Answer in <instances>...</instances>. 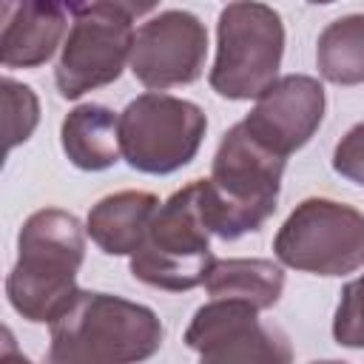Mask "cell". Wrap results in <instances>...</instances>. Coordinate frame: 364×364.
I'll return each mask as SVG.
<instances>
[{"instance_id": "cell-10", "label": "cell", "mask_w": 364, "mask_h": 364, "mask_svg": "<svg viewBox=\"0 0 364 364\" xmlns=\"http://www.w3.org/2000/svg\"><path fill=\"white\" fill-rule=\"evenodd\" d=\"M208 54L205 23L191 11H162L134 31L131 71L154 91L173 85H191L202 77Z\"/></svg>"}, {"instance_id": "cell-4", "label": "cell", "mask_w": 364, "mask_h": 364, "mask_svg": "<svg viewBox=\"0 0 364 364\" xmlns=\"http://www.w3.org/2000/svg\"><path fill=\"white\" fill-rule=\"evenodd\" d=\"M199 193L202 182L193 179L156 208L142 245L131 253L134 279L171 293H185L205 282L213 253Z\"/></svg>"}, {"instance_id": "cell-19", "label": "cell", "mask_w": 364, "mask_h": 364, "mask_svg": "<svg viewBox=\"0 0 364 364\" xmlns=\"http://www.w3.org/2000/svg\"><path fill=\"white\" fill-rule=\"evenodd\" d=\"M333 171L355 185H364V122L353 125L333 151Z\"/></svg>"}, {"instance_id": "cell-12", "label": "cell", "mask_w": 364, "mask_h": 364, "mask_svg": "<svg viewBox=\"0 0 364 364\" xmlns=\"http://www.w3.org/2000/svg\"><path fill=\"white\" fill-rule=\"evenodd\" d=\"M68 14L71 11L57 0H3V65L37 68L48 63L65 34Z\"/></svg>"}, {"instance_id": "cell-18", "label": "cell", "mask_w": 364, "mask_h": 364, "mask_svg": "<svg viewBox=\"0 0 364 364\" xmlns=\"http://www.w3.org/2000/svg\"><path fill=\"white\" fill-rule=\"evenodd\" d=\"M333 338L341 347L364 350V273L344 284L336 316H333Z\"/></svg>"}, {"instance_id": "cell-5", "label": "cell", "mask_w": 364, "mask_h": 364, "mask_svg": "<svg viewBox=\"0 0 364 364\" xmlns=\"http://www.w3.org/2000/svg\"><path fill=\"white\" fill-rule=\"evenodd\" d=\"M284 54V23L259 0H233L216 23L210 88L225 100H253L276 82Z\"/></svg>"}, {"instance_id": "cell-20", "label": "cell", "mask_w": 364, "mask_h": 364, "mask_svg": "<svg viewBox=\"0 0 364 364\" xmlns=\"http://www.w3.org/2000/svg\"><path fill=\"white\" fill-rule=\"evenodd\" d=\"M94 3H108V6H114V9H119L122 14H128L131 20L134 17H142V14H148L159 0H94Z\"/></svg>"}, {"instance_id": "cell-1", "label": "cell", "mask_w": 364, "mask_h": 364, "mask_svg": "<svg viewBox=\"0 0 364 364\" xmlns=\"http://www.w3.org/2000/svg\"><path fill=\"white\" fill-rule=\"evenodd\" d=\"M284 162L287 156L259 142L245 122L228 128L213 154L210 176L199 179L202 216L210 233L225 242L256 233L276 213Z\"/></svg>"}, {"instance_id": "cell-22", "label": "cell", "mask_w": 364, "mask_h": 364, "mask_svg": "<svg viewBox=\"0 0 364 364\" xmlns=\"http://www.w3.org/2000/svg\"><path fill=\"white\" fill-rule=\"evenodd\" d=\"M307 3H316V6H327V3H336V0H307Z\"/></svg>"}, {"instance_id": "cell-7", "label": "cell", "mask_w": 364, "mask_h": 364, "mask_svg": "<svg viewBox=\"0 0 364 364\" xmlns=\"http://www.w3.org/2000/svg\"><path fill=\"white\" fill-rule=\"evenodd\" d=\"M208 131V117L196 102L148 91L119 114V145L125 162L139 173L165 176L185 168Z\"/></svg>"}, {"instance_id": "cell-15", "label": "cell", "mask_w": 364, "mask_h": 364, "mask_svg": "<svg viewBox=\"0 0 364 364\" xmlns=\"http://www.w3.org/2000/svg\"><path fill=\"white\" fill-rule=\"evenodd\" d=\"M202 284L210 299H239L270 310L282 299L284 270L270 259H213Z\"/></svg>"}, {"instance_id": "cell-6", "label": "cell", "mask_w": 364, "mask_h": 364, "mask_svg": "<svg viewBox=\"0 0 364 364\" xmlns=\"http://www.w3.org/2000/svg\"><path fill=\"white\" fill-rule=\"evenodd\" d=\"M282 264L316 276H347L364 267V213L336 199L299 202L273 239Z\"/></svg>"}, {"instance_id": "cell-2", "label": "cell", "mask_w": 364, "mask_h": 364, "mask_svg": "<svg viewBox=\"0 0 364 364\" xmlns=\"http://www.w3.org/2000/svg\"><path fill=\"white\" fill-rule=\"evenodd\" d=\"M85 228L60 208L34 210L17 233V262L6 279L9 304L31 324H51L77 293Z\"/></svg>"}, {"instance_id": "cell-21", "label": "cell", "mask_w": 364, "mask_h": 364, "mask_svg": "<svg viewBox=\"0 0 364 364\" xmlns=\"http://www.w3.org/2000/svg\"><path fill=\"white\" fill-rule=\"evenodd\" d=\"M57 3H63V6H65L71 14H77V11H82L85 6H91L94 0H57Z\"/></svg>"}, {"instance_id": "cell-16", "label": "cell", "mask_w": 364, "mask_h": 364, "mask_svg": "<svg viewBox=\"0 0 364 364\" xmlns=\"http://www.w3.org/2000/svg\"><path fill=\"white\" fill-rule=\"evenodd\" d=\"M318 74L333 85L364 82V14L333 20L316 43Z\"/></svg>"}, {"instance_id": "cell-9", "label": "cell", "mask_w": 364, "mask_h": 364, "mask_svg": "<svg viewBox=\"0 0 364 364\" xmlns=\"http://www.w3.org/2000/svg\"><path fill=\"white\" fill-rule=\"evenodd\" d=\"M185 344L210 364H287L293 358L287 336L279 327L264 324L259 318V310L239 299H210L208 304H202L185 330Z\"/></svg>"}, {"instance_id": "cell-3", "label": "cell", "mask_w": 364, "mask_h": 364, "mask_svg": "<svg viewBox=\"0 0 364 364\" xmlns=\"http://www.w3.org/2000/svg\"><path fill=\"white\" fill-rule=\"evenodd\" d=\"M162 324L145 304L77 290L51 321L48 361L54 364H128L151 358L162 347Z\"/></svg>"}, {"instance_id": "cell-14", "label": "cell", "mask_w": 364, "mask_h": 364, "mask_svg": "<svg viewBox=\"0 0 364 364\" xmlns=\"http://www.w3.org/2000/svg\"><path fill=\"white\" fill-rule=\"evenodd\" d=\"M68 162L80 171H105L119 162V117L105 105H77L60 128Z\"/></svg>"}, {"instance_id": "cell-8", "label": "cell", "mask_w": 364, "mask_h": 364, "mask_svg": "<svg viewBox=\"0 0 364 364\" xmlns=\"http://www.w3.org/2000/svg\"><path fill=\"white\" fill-rule=\"evenodd\" d=\"M131 17L119 9L108 3H91L77 11L54 68L60 97L77 100L85 91L119 80L125 63L131 60Z\"/></svg>"}, {"instance_id": "cell-17", "label": "cell", "mask_w": 364, "mask_h": 364, "mask_svg": "<svg viewBox=\"0 0 364 364\" xmlns=\"http://www.w3.org/2000/svg\"><path fill=\"white\" fill-rule=\"evenodd\" d=\"M3 111H6V151L26 142L40 119V102L34 91L11 77L3 80Z\"/></svg>"}, {"instance_id": "cell-13", "label": "cell", "mask_w": 364, "mask_h": 364, "mask_svg": "<svg viewBox=\"0 0 364 364\" xmlns=\"http://www.w3.org/2000/svg\"><path fill=\"white\" fill-rule=\"evenodd\" d=\"M159 199L148 191H119L102 196L85 219V230L91 242L108 256H131L154 219Z\"/></svg>"}, {"instance_id": "cell-11", "label": "cell", "mask_w": 364, "mask_h": 364, "mask_svg": "<svg viewBox=\"0 0 364 364\" xmlns=\"http://www.w3.org/2000/svg\"><path fill=\"white\" fill-rule=\"evenodd\" d=\"M324 117V88L316 77L287 74L267 85L242 119L247 131L282 156L304 148Z\"/></svg>"}]
</instances>
